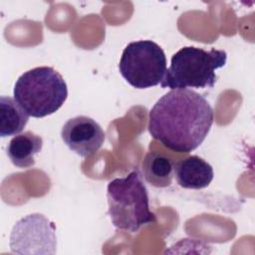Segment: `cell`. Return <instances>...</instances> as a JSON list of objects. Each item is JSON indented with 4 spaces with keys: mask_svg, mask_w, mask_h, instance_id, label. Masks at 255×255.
I'll return each instance as SVG.
<instances>
[{
    "mask_svg": "<svg viewBox=\"0 0 255 255\" xmlns=\"http://www.w3.org/2000/svg\"><path fill=\"white\" fill-rule=\"evenodd\" d=\"M213 124V109L200 94L189 89L170 90L151 108L150 135L165 147L182 153L196 149Z\"/></svg>",
    "mask_w": 255,
    "mask_h": 255,
    "instance_id": "obj_1",
    "label": "cell"
},
{
    "mask_svg": "<svg viewBox=\"0 0 255 255\" xmlns=\"http://www.w3.org/2000/svg\"><path fill=\"white\" fill-rule=\"evenodd\" d=\"M107 199L109 216L119 230L134 233L142 226L156 221L154 213L149 209L147 188L137 170L110 181Z\"/></svg>",
    "mask_w": 255,
    "mask_h": 255,
    "instance_id": "obj_2",
    "label": "cell"
},
{
    "mask_svg": "<svg viewBox=\"0 0 255 255\" xmlns=\"http://www.w3.org/2000/svg\"><path fill=\"white\" fill-rule=\"evenodd\" d=\"M14 99L33 118L56 113L68 97L67 84L52 67H36L22 74L14 86Z\"/></svg>",
    "mask_w": 255,
    "mask_h": 255,
    "instance_id": "obj_3",
    "label": "cell"
},
{
    "mask_svg": "<svg viewBox=\"0 0 255 255\" xmlns=\"http://www.w3.org/2000/svg\"><path fill=\"white\" fill-rule=\"evenodd\" d=\"M226 60L224 50L183 47L172 56L160 86L171 90L212 88L217 80L216 70L225 66Z\"/></svg>",
    "mask_w": 255,
    "mask_h": 255,
    "instance_id": "obj_4",
    "label": "cell"
},
{
    "mask_svg": "<svg viewBox=\"0 0 255 255\" xmlns=\"http://www.w3.org/2000/svg\"><path fill=\"white\" fill-rule=\"evenodd\" d=\"M119 70L133 88H151L160 84L165 76L166 57L161 47L151 40L131 42L123 51Z\"/></svg>",
    "mask_w": 255,
    "mask_h": 255,
    "instance_id": "obj_5",
    "label": "cell"
},
{
    "mask_svg": "<svg viewBox=\"0 0 255 255\" xmlns=\"http://www.w3.org/2000/svg\"><path fill=\"white\" fill-rule=\"evenodd\" d=\"M9 244L14 254L53 255L57 246L56 226L43 214H29L15 223Z\"/></svg>",
    "mask_w": 255,
    "mask_h": 255,
    "instance_id": "obj_6",
    "label": "cell"
},
{
    "mask_svg": "<svg viewBox=\"0 0 255 255\" xmlns=\"http://www.w3.org/2000/svg\"><path fill=\"white\" fill-rule=\"evenodd\" d=\"M61 137L72 151L82 157H89L102 147L105 132L95 120L78 116L64 124Z\"/></svg>",
    "mask_w": 255,
    "mask_h": 255,
    "instance_id": "obj_7",
    "label": "cell"
},
{
    "mask_svg": "<svg viewBox=\"0 0 255 255\" xmlns=\"http://www.w3.org/2000/svg\"><path fill=\"white\" fill-rule=\"evenodd\" d=\"M173 175L179 186L187 189L207 187L213 179L212 166L198 155L179 159L173 165Z\"/></svg>",
    "mask_w": 255,
    "mask_h": 255,
    "instance_id": "obj_8",
    "label": "cell"
},
{
    "mask_svg": "<svg viewBox=\"0 0 255 255\" xmlns=\"http://www.w3.org/2000/svg\"><path fill=\"white\" fill-rule=\"evenodd\" d=\"M43 146V138L31 130L15 135L8 143L6 152L11 162L19 168H28L35 164V154Z\"/></svg>",
    "mask_w": 255,
    "mask_h": 255,
    "instance_id": "obj_9",
    "label": "cell"
},
{
    "mask_svg": "<svg viewBox=\"0 0 255 255\" xmlns=\"http://www.w3.org/2000/svg\"><path fill=\"white\" fill-rule=\"evenodd\" d=\"M173 165V161L167 155L149 151L145 154L141 164L143 177L154 187H167L172 182Z\"/></svg>",
    "mask_w": 255,
    "mask_h": 255,
    "instance_id": "obj_10",
    "label": "cell"
},
{
    "mask_svg": "<svg viewBox=\"0 0 255 255\" xmlns=\"http://www.w3.org/2000/svg\"><path fill=\"white\" fill-rule=\"evenodd\" d=\"M28 114L11 97L0 98V135L2 137L19 134L26 127Z\"/></svg>",
    "mask_w": 255,
    "mask_h": 255,
    "instance_id": "obj_11",
    "label": "cell"
}]
</instances>
